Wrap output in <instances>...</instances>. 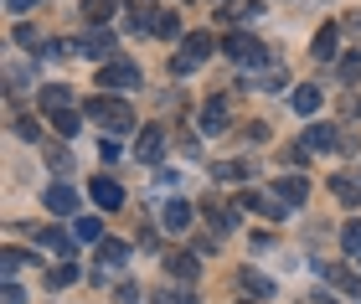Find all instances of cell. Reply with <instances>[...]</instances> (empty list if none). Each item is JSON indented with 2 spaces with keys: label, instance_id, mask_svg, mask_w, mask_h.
Instances as JSON below:
<instances>
[{
  "label": "cell",
  "instance_id": "1",
  "mask_svg": "<svg viewBox=\"0 0 361 304\" xmlns=\"http://www.w3.org/2000/svg\"><path fill=\"white\" fill-rule=\"evenodd\" d=\"M88 119L104 124L109 134H129L135 129V108H129L124 99H88Z\"/></svg>",
  "mask_w": 361,
  "mask_h": 304
},
{
  "label": "cell",
  "instance_id": "2",
  "mask_svg": "<svg viewBox=\"0 0 361 304\" xmlns=\"http://www.w3.org/2000/svg\"><path fill=\"white\" fill-rule=\"evenodd\" d=\"M217 52V42L207 37V31H191V37H180V57L171 62L176 72H191V68H202V62Z\"/></svg>",
  "mask_w": 361,
  "mask_h": 304
},
{
  "label": "cell",
  "instance_id": "3",
  "mask_svg": "<svg viewBox=\"0 0 361 304\" xmlns=\"http://www.w3.org/2000/svg\"><path fill=\"white\" fill-rule=\"evenodd\" d=\"M222 52L233 57L238 68H264V62H269V52H264V42H258V37H243V31H233V37L222 42Z\"/></svg>",
  "mask_w": 361,
  "mask_h": 304
},
{
  "label": "cell",
  "instance_id": "4",
  "mask_svg": "<svg viewBox=\"0 0 361 304\" xmlns=\"http://www.w3.org/2000/svg\"><path fill=\"white\" fill-rule=\"evenodd\" d=\"M98 88H119V93H129V88H140V68L135 62H104L98 68Z\"/></svg>",
  "mask_w": 361,
  "mask_h": 304
},
{
  "label": "cell",
  "instance_id": "5",
  "mask_svg": "<svg viewBox=\"0 0 361 304\" xmlns=\"http://www.w3.org/2000/svg\"><path fill=\"white\" fill-rule=\"evenodd\" d=\"M227 119H233L227 93H212V99L202 103V134H227Z\"/></svg>",
  "mask_w": 361,
  "mask_h": 304
},
{
  "label": "cell",
  "instance_id": "6",
  "mask_svg": "<svg viewBox=\"0 0 361 304\" xmlns=\"http://www.w3.org/2000/svg\"><path fill=\"white\" fill-rule=\"evenodd\" d=\"M42 206H47V212H57V217H73V212H78V191H73L68 181H57V186L42 191Z\"/></svg>",
  "mask_w": 361,
  "mask_h": 304
},
{
  "label": "cell",
  "instance_id": "7",
  "mask_svg": "<svg viewBox=\"0 0 361 304\" xmlns=\"http://www.w3.org/2000/svg\"><path fill=\"white\" fill-rule=\"evenodd\" d=\"M160 258H166V274H171L176 284H196V279H202L196 253H160Z\"/></svg>",
  "mask_w": 361,
  "mask_h": 304
},
{
  "label": "cell",
  "instance_id": "8",
  "mask_svg": "<svg viewBox=\"0 0 361 304\" xmlns=\"http://www.w3.org/2000/svg\"><path fill=\"white\" fill-rule=\"evenodd\" d=\"M88 191H93V201L104 206V212H119V206H124V186L114 181V175H93Z\"/></svg>",
  "mask_w": 361,
  "mask_h": 304
},
{
  "label": "cell",
  "instance_id": "9",
  "mask_svg": "<svg viewBox=\"0 0 361 304\" xmlns=\"http://www.w3.org/2000/svg\"><path fill=\"white\" fill-rule=\"evenodd\" d=\"M274 196L284 201V206H305L310 181H305V175H279V181H274Z\"/></svg>",
  "mask_w": 361,
  "mask_h": 304
},
{
  "label": "cell",
  "instance_id": "10",
  "mask_svg": "<svg viewBox=\"0 0 361 304\" xmlns=\"http://www.w3.org/2000/svg\"><path fill=\"white\" fill-rule=\"evenodd\" d=\"M135 26H145V31H155V37H166V42H176V37H180V21H176V11H155V15H135Z\"/></svg>",
  "mask_w": 361,
  "mask_h": 304
},
{
  "label": "cell",
  "instance_id": "11",
  "mask_svg": "<svg viewBox=\"0 0 361 304\" xmlns=\"http://www.w3.org/2000/svg\"><path fill=\"white\" fill-rule=\"evenodd\" d=\"M135 155L145 160V165H155V160L166 155V129H160V124H150V129L140 134V145H135Z\"/></svg>",
  "mask_w": 361,
  "mask_h": 304
},
{
  "label": "cell",
  "instance_id": "12",
  "mask_svg": "<svg viewBox=\"0 0 361 304\" xmlns=\"http://www.w3.org/2000/svg\"><path fill=\"white\" fill-rule=\"evenodd\" d=\"M98 263H104L109 274H124V263H129V243H114V237H104V243H98Z\"/></svg>",
  "mask_w": 361,
  "mask_h": 304
},
{
  "label": "cell",
  "instance_id": "13",
  "mask_svg": "<svg viewBox=\"0 0 361 304\" xmlns=\"http://www.w3.org/2000/svg\"><path fill=\"white\" fill-rule=\"evenodd\" d=\"M331 191H336V196L346 201V206H361V175H356V170H341V175H331Z\"/></svg>",
  "mask_w": 361,
  "mask_h": 304
},
{
  "label": "cell",
  "instance_id": "14",
  "mask_svg": "<svg viewBox=\"0 0 361 304\" xmlns=\"http://www.w3.org/2000/svg\"><path fill=\"white\" fill-rule=\"evenodd\" d=\"M37 103H42V108H52V114H62V108H73V88L47 83V88H37Z\"/></svg>",
  "mask_w": 361,
  "mask_h": 304
},
{
  "label": "cell",
  "instance_id": "15",
  "mask_svg": "<svg viewBox=\"0 0 361 304\" xmlns=\"http://www.w3.org/2000/svg\"><path fill=\"white\" fill-rule=\"evenodd\" d=\"M305 145H310V150H336V145H341V129H336V124H310V129H305Z\"/></svg>",
  "mask_w": 361,
  "mask_h": 304
},
{
  "label": "cell",
  "instance_id": "16",
  "mask_svg": "<svg viewBox=\"0 0 361 304\" xmlns=\"http://www.w3.org/2000/svg\"><path fill=\"white\" fill-rule=\"evenodd\" d=\"M78 52H83V57H109L114 37H109V31H83V37H78Z\"/></svg>",
  "mask_w": 361,
  "mask_h": 304
},
{
  "label": "cell",
  "instance_id": "17",
  "mask_svg": "<svg viewBox=\"0 0 361 304\" xmlns=\"http://www.w3.org/2000/svg\"><path fill=\"white\" fill-rule=\"evenodd\" d=\"M160 222H166V232H186L191 227V206L186 201H166L160 206Z\"/></svg>",
  "mask_w": 361,
  "mask_h": 304
},
{
  "label": "cell",
  "instance_id": "18",
  "mask_svg": "<svg viewBox=\"0 0 361 304\" xmlns=\"http://www.w3.org/2000/svg\"><path fill=\"white\" fill-rule=\"evenodd\" d=\"M238 284H243V289H248L253 299H274V279H269V274H258V268H243Z\"/></svg>",
  "mask_w": 361,
  "mask_h": 304
},
{
  "label": "cell",
  "instance_id": "19",
  "mask_svg": "<svg viewBox=\"0 0 361 304\" xmlns=\"http://www.w3.org/2000/svg\"><path fill=\"white\" fill-rule=\"evenodd\" d=\"M320 103H325V93H320L315 83H300V88H294V108H300V114H320Z\"/></svg>",
  "mask_w": 361,
  "mask_h": 304
},
{
  "label": "cell",
  "instance_id": "20",
  "mask_svg": "<svg viewBox=\"0 0 361 304\" xmlns=\"http://www.w3.org/2000/svg\"><path fill=\"white\" fill-rule=\"evenodd\" d=\"M73 243H78V237L57 232V227H42V232H37V248H47V253H73Z\"/></svg>",
  "mask_w": 361,
  "mask_h": 304
},
{
  "label": "cell",
  "instance_id": "21",
  "mask_svg": "<svg viewBox=\"0 0 361 304\" xmlns=\"http://www.w3.org/2000/svg\"><path fill=\"white\" fill-rule=\"evenodd\" d=\"M73 237H78V243H104V222H98V217H78Z\"/></svg>",
  "mask_w": 361,
  "mask_h": 304
},
{
  "label": "cell",
  "instance_id": "22",
  "mask_svg": "<svg viewBox=\"0 0 361 304\" xmlns=\"http://www.w3.org/2000/svg\"><path fill=\"white\" fill-rule=\"evenodd\" d=\"M114 11H119V0H83V15H88V26H104Z\"/></svg>",
  "mask_w": 361,
  "mask_h": 304
},
{
  "label": "cell",
  "instance_id": "23",
  "mask_svg": "<svg viewBox=\"0 0 361 304\" xmlns=\"http://www.w3.org/2000/svg\"><path fill=\"white\" fill-rule=\"evenodd\" d=\"M52 124H57V134L78 139V129H83V114H78V108H62V114H52Z\"/></svg>",
  "mask_w": 361,
  "mask_h": 304
},
{
  "label": "cell",
  "instance_id": "24",
  "mask_svg": "<svg viewBox=\"0 0 361 304\" xmlns=\"http://www.w3.org/2000/svg\"><path fill=\"white\" fill-rule=\"evenodd\" d=\"M336 57V26H325L315 31V62H331Z\"/></svg>",
  "mask_w": 361,
  "mask_h": 304
},
{
  "label": "cell",
  "instance_id": "25",
  "mask_svg": "<svg viewBox=\"0 0 361 304\" xmlns=\"http://www.w3.org/2000/svg\"><path fill=\"white\" fill-rule=\"evenodd\" d=\"M47 284H52V289H68V284H78V263H57L52 274H47Z\"/></svg>",
  "mask_w": 361,
  "mask_h": 304
},
{
  "label": "cell",
  "instance_id": "26",
  "mask_svg": "<svg viewBox=\"0 0 361 304\" xmlns=\"http://www.w3.org/2000/svg\"><path fill=\"white\" fill-rule=\"evenodd\" d=\"M341 243H346L351 258H361V222H346V227H341Z\"/></svg>",
  "mask_w": 361,
  "mask_h": 304
},
{
  "label": "cell",
  "instance_id": "27",
  "mask_svg": "<svg viewBox=\"0 0 361 304\" xmlns=\"http://www.w3.org/2000/svg\"><path fill=\"white\" fill-rule=\"evenodd\" d=\"M248 83H258V88H284L289 83V68H269L264 77H248Z\"/></svg>",
  "mask_w": 361,
  "mask_h": 304
},
{
  "label": "cell",
  "instance_id": "28",
  "mask_svg": "<svg viewBox=\"0 0 361 304\" xmlns=\"http://www.w3.org/2000/svg\"><path fill=\"white\" fill-rule=\"evenodd\" d=\"M248 165H233V160H227V165H217V181H248Z\"/></svg>",
  "mask_w": 361,
  "mask_h": 304
},
{
  "label": "cell",
  "instance_id": "29",
  "mask_svg": "<svg viewBox=\"0 0 361 304\" xmlns=\"http://www.w3.org/2000/svg\"><path fill=\"white\" fill-rule=\"evenodd\" d=\"M150 304H196V299H191L186 289H160V294H155Z\"/></svg>",
  "mask_w": 361,
  "mask_h": 304
},
{
  "label": "cell",
  "instance_id": "30",
  "mask_svg": "<svg viewBox=\"0 0 361 304\" xmlns=\"http://www.w3.org/2000/svg\"><path fill=\"white\" fill-rule=\"evenodd\" d=\"M341 77H346V83H356V77H361V52L341 57Z\"/></svg>",
  "mask_w": 361,
  "mask_h": 304
},
{
  "label": "cell",
  "instance_id": "31",
  "mask_svg": "<svg viewBox=\"0 0 361 304\" xmlns=\"http://www.w3.org/2000/svg\"><path fill=\"white\" fill-rule=\"evenodd\" d=\"M21 263H26V253H21V248H6V279L21 274Z\"/></svg>",
  "mask_w": 361,
  "mask_h": 304
},
{
  "label": "cell",
  "instance_id": "32",
  "mask_svg": "<svg viewBox=\"0 0 361 304\" xmlns=\"http://www.w3.org/2000/svg\"><path fill=\"white\" fill-rule=\"evenodd\" d=\"M207 217H212V227H217V232L233 227V212H222V206H207Z\"/></svg>",
  "mask_w": 361,
  "mask_h": 304
},
{
  "label": "cell",
  "instance_id": "33",
  "mask_svg": "<svg viewBox=\"0 0 361 304\" xmlns=\"http://www.w3.org/2000/svg\"><path fill=\"white\" fill-rule=\"evenodd\" d=\"M16 134L21 139H42V124L37 119H16Z\"/></svg>",
  "mask_w": 361,
  "mask_h": 304
},
{
  "label": "cell",
  "instance_id": "34",
  "mask_svg": "<svg viewBox=\"0 0 361 304\" xmlns=\"http://www.w3.org/2000/svg\"><path fill=\"white\" fill-rule=\"evenodd\" d=\"M16 42H21V46H37V26H16Z\"/></svg>",
  "mask_w": 361,
  "mask_h": 304
},
{
  "label": "cell",
  "instance_id": "35",
  "mask_svg": "<svg viewBox=\"0 0 361 304\" xmlns=\"http://www.w3.org/2000/svg\"><path fill=\"white\" fill-rule=\"evenodd\" d=\"M6 304H26V289H21V284H6Z\"/></svg>",
  "mask_w": 361,
  "mask_h": 304
},
{
  "label": "cell",
  "instance_id": "36",
  "mask_svg": "<svg viewBox=\"0 0 361 304\" xmlns=\"http://www.w3.org/2000/svg\"><path fill=\"white\" fill-rule=\"evenodd\" d=\"M140 299V289H135V284H119V304H135Z\"/></svg>",
  "mask_w": 361,
  "mask_h": 304
},
{
  "label": "cell",
  "instance_id": "37",
  "mask_svg": "<svg viewBox=\"0 0 361 304\" xmlns=\"http://www.w3.org/2000/svg\"><path fill=\"white\" fill-rule=\"evenodd\" d=\"M37 0H6V11H31Z\"/></svg>",
  "mask_w": 361,
  "mask_h": 304
},
{
  "label": "cell",
  "instance_id": "38",
  "mask_svg": "<svg viewBox=\"0 0 361 304\" xmlns=\"http://www.w3.org/2000/svg\"><path fill=\"white\" fill-rule=\"evenodd\" d=\"M315 304H336V299H315Z\"/></svg>",
  "mask_w": 361,
  "mask_h": 304
},
{
  "label": "cell",
  "instance_id": "39",
  "mask_svg": "<svg viewBox=\"0 0 361 304\" xmlns=\"http://www.w3.org/2000/svg\"><path fill=\"white\" fill-rule=\"evenodd\" d=\"M238 304H253V299H238Z\"/></svg>",
  "mask_w": 361,
  "mask_h": 304
},
{
  "label": "cell",
  "instance_id": "40",
  "mask_svg": "<svg viewBox=\"0 0 361 304\" xmlns=\"http://www.w3.org/2000/svg\"><path fill=\"white\" fill-rule=\"evenodd\" d=\"M356 263H361V258H356Z\"/></svg>",
  "mask_w": 361,
  "mask_h": 304
}]
</instances>
